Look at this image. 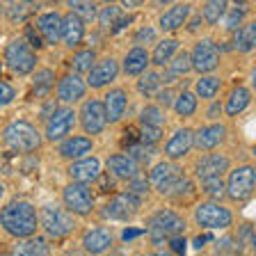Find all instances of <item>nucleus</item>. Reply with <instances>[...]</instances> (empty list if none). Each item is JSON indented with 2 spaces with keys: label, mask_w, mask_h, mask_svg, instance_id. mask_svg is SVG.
Listing matches in <instances>:
<instances>
[{
  "label": "nucleus",
  "mask_w": 256,
  "mask_h": 256,
  "mask_svg": "<svg viewBox=\"0 0 256 256\" xmlns=\"http://www.w3.org/2000/svg\"><path fill=\"white\" fill-rule=\"evenodd\" d=\"M0 222H2L7 234H12L14 238H30L37 231L39 213L37 208L28 202H12L2 208Z\"/></svg>",
  "instance_id": "f257e3e1"
},
{
  "label": "nucleus",
  "mask_w": 256,
  "mask_h": 256,
  "mask_svg": "<svg viewBox=\"0 0 256 256\" xmlns=\"http://www.w3.org/2000/svg\"><path fill=\"white\" fill-rule=\"evenodd\" d=\"M2 140L10 146L12 151H18V154H32L42 146V135L30 122L26 119H16L10 126L5 128L2 133Z\"/></svg>",
  "instance_id": "f03ea898"
},
{
  "label": "nucleus",
  "mask_w": 256,
  "mask_h": 256,
  "mask_svg": "<svg viewBox=\"0 0 256 256\" xmlns=\"http://www.w3.org/2000/svg\"><path fill=\"white\" fill-rule=\"evenodd\" d=\"M183 231H186V220L176 210H170V208L154 213L149 220V238L156 245H160L167 236H178Z\"/></svg>",
  "instance_id": "7ed1b4c3"
},
{
  "label": "nucleus",
  "mask_w": 256,
  "mask_h": 256,
  "mask_svg": "<svg viewBox=\"0 0 256 256\" xmlns=\"http://www.w3.org/2000/svg\"><path fill=\"white\" fill-rule=\"evenodd\" d=\"M5 62L12 74H16V76L32 74L34 66H37L34 48H32L26 39H14V42L7 44V48H5Z\"/></svg>",
  "instance_id": "20e7f679"
},
{
  "label": "nucleus",
  "mask_w": 256,
  "mask_h": 256,
  "mask_svg": "<svg viewBox=\"0 0 256 256\" xmlns=\"http://www.w3.org/2000/svg\"><path fill=\"white\" fill-rule=\"evenodd\" d=\"M62 202L74 215H90L92 208H94V194H92V190H90L87 183L74 181V183H69V186L64 188Z\"/></svg>",
  "instance_id": "39448f33"
},
{
  "label": "nucleus",
  "mask_w": 256,
  "mask_h": 256,
  "mask_svg": "<svg viewBox=\"0 0 256 256\" xmlns=\"http://www.w3.org/2000/svg\"><path fill=\"white\" fill-rule=\"evenodd\" d=\"M39 222L50 238H64L74 231V220L58 206H44L39 210Z\"/></svg>",
  "instance_id": "423d86ee"
},
{
  "label": "nucleus",
  "mask_w": 256,
  "mask_h": 256,
  "mask_svg": "<svg viewBox=\"0 0 256 256\" xmlns=\"http://www.w3.org/2000/svg\"><path fill=\"white\" fill-rule=\"evenodd\" d=\"M194 220H197V224L204 226V229H226L234 222V215H231L229 208H224L213 202H206L197 206Z\"/></svg>",
  "instance_id": "0eeeda50"
},
{
  "label": "nucleus",
  "mask_w": 256,
  "mask_h": 256,
  "mask_svg": "<svg viewBox=\"0 0 256 256\" xmlns=\"http://www.w3.org/2000/svg\"><path fill=\"white\" fill-rule=\"evenodd\" d=\"M140 194L135 192H124V194H117L112 197L110 202L106 204L103 208V218L106 220H112V222H126L135 215V210L140 208Z\"/></svg>",
  "instance_id": "6e6552de"
},
{
  "label": "nucleus",
  "mask_w": 256,
  "mask_h": 256,
  "mask_svg": "<svg viewBox=\"0 0 256 256\" xmlns=\"http://www.w3.org/2000/svg\"><path fill=\"white\" fill-rule=\"evenodd\" d=\"M181 178H183L181 167L174 165V162H167V160L156 162V165L151 167V174H149L151 186H154L158 192H162V194H170Z\"/></svg>",
  "instance_id": "1a4fd4ad"
},
{
  "label": "nucleus",
  "mask_w": 256,
  "mask_h": 256,
  "mask_svg": "<svg viewBox=\"0 0 256 256\" xmlns=\"http://www.w3.org/2000/svg\"><path fill=\"white\" fill-rule=\"evenodd\" d=\"M80 126L85 130L87 135H101L103 128L108 126V112H106V106L101 101H87L80 110Z\"/></svg>",
  "instance_id": "9d476101"
},
{
  "label": "nucleus",
  "mask_w": 256,
  "mask_h": 256,
  "mask_svg": "<svg viewBox=\"0 0 256 256\" xmlns=\"http://www.w3.org/2000/svg\"><path fill=\"white\" fill-rule=\"evenodd\" d=\"M256 188V170L254 167H238L231 172L229 181H226V194L236 202L245 199L247 194H252V190Z\"/></svg>",
  "instance_id": "9b49d317"
},
{
  "label": "nucleus",
  "mask_w": 256,
  "mask_h": 256,
  "mask_svg": "<svg viewBox=\"0 0 256 256\" xmlns=\"http://www.w3.org/2000/svg\"><path fill=\"white\" fill-rule=\"evenodd\" d=\"M220 66V50L210 39H202L192 48V69L199 74H210Z\"/></svg>",
  "instance_id": "f8f14e48"
},
{
  "label": "nucleus",
  "mask_w": 256,
  "mask_h": 256,
  "mask_svg": "<svg viewBox=\"0 0 256 256\" xmlns=\"http://www.w3.org/2000/svg\"><path fill=\"white\" fill-rule=\"evenodd\" d=\"M74 122H76V112L71 110L69 106L58 108L46 124V138L50 140V142H58V140L66 138L69 130L74 128Z\"/></svg>",
  "instance_id": "ddd939ff"
},
{
  "label": "nucleus",
  "mask_w": 256,
  "mask_h": 256,
  "mask_svg": "<svg viewBox=\"0 0 256 256\" xmlns=\"http://www.w3.org/2000/svg\"><path fill=\"white\" fill-rule=\"evenodd\" d=\"M117 76H119V62L112 58H106L101 62H96V66L87 74V85L94 87V90H101V87L110 85Z\"/></svg>",
  "instance_id": "4468645a"
},
{
  "label": "nucleus",
  "mask_w": 256,
  "mask_h": 256,
  "mask_svg": "<svg viewBox=\"0 0 256 256\" xmlns=\"http://www.w3.org/2000/svg\"><path fill=\"white\" fill-rule=\"evenodd\" d=\"M229 170V158L220 154H208L204 158L197 160V178L199 181H206V178H215V176H222L224 172Z\"/></svg>",
  "instance_id": "2eb2a0df"
},
{
  "label": "nucleus",
  "mask_w": 256,
  "mask_h": 256,
  "mask_svg": "<svg viewBox=\"0 0 256 256\" xmlns=\"http://www.w3.org/2000/svg\"><path fill=\"white\" fill-rule=\"evenodd\" d=\"M37 30L48 44H58L60 39H64V16H60L58 12H46L37 18Z\"/></svg>",
  "instance_id": "dca6fc26"
},
{
  "label": "nucleus",
  "mask_w": 256,
  "mask_h": 256,
  "mask_svg": "<svg viewBox=\"0 0 256 256\" xmlns=\"http://www.w3.org/2000/svg\"><path fill=\"white\" fill-rule=\"evenodd\" d=\"M103 172V165L98 158H78L74 160V165L69 167V174L74 181H80V183H92L96 181Z\"/></svg>",
  "instance_id": "f3484780"
},
{
  "label": "nucleus",
  "mask_w": 256,
  "mask_h": 256,
  "mask_svg": "<svg viewBox=\"0 0 256 256\" xmlns=\"http://www.w3.org/2000/svg\"><path fill=\"white\" fill-rule=\"evenodd\" d=\"M85 90H87V82L80 78V74H69L60 80L58 98L62 103H76L85 96Z\"/></svg>",
  "instance_id": "a211bd4d"
},
{
  "label": "nucleus",
  "mask_w": 256,
  "mask_h": 256,
  "mask_svg": "<svg viewBox=\"0 0 256 256\" xmlns=\"http://www.w3.org/2000/svg\"><path fill=\"white\" fill-rule=\"evenodd\" d=\"M112 240H114V236H112V229H108V226H94V229H90L85 236H82V247H85L90 254H103V252L110 250Z\"/></svg>",
  "instance_id": "6ab92c4d"
},
{
  "label": "nucleus",
  "mask_w": 256,
  "mask_h": 256,
  "mask_svg": "<svg viewBox=\"0 0 256 256\" xmlns=\"http://www.w3.org/2000/svg\"><path fill=\"white\" fill-rule=\"evenodd\" d=\"M224 138H226V126L224 124H210V126H204L194 133V146L202 151H213L215 146L222 144Z\"/></svg>",
  "instance_id": "aec40b11"
},
{
  "label": "nucleus",
  "mask_w": 256,
  "mask_h": 256,
  "mask_svg": "<svg viewBox=\"0 0 256 256\" xmlns=\"http://www.w3.org/2000/svg\"><path fill=\"white\" fill-rule=\"evenodd\" d=\"M106 167L112 176H117V178H122V181H133L135 176H138L140 165L128 154H114V156L108 158Z\"/></svg>",
  "instance_id": "412c9836"
},
{
  "label": "nucleus",
  "mask_w": 256,
  "mask_h": 256,
  "mask_svg": "<svg viewBox=\"0 0 256 256\" xmlns=\"http://www.w3.org/2000/svg\"><path fill=\"white\" fill-rule=\"evenodd\" d=\"M192 146H194V133H192L190 128H181V130H176V133L167 140L165 154H167V158H181Z\"/></svg>",
  "instance_id": "4be33fe9"
},
{
  "label": "nucleus",
  "mask_w": 256,
  "mask_h": 256,
  "mask_svg": "<svg viewBox=\"0 0 256 256\" xmlns=\"http://www.w3.org/2000/svg\"><path fill=\"white\" fill-rule=\"evenodd\" d=\"M82 39H85V18H80L78 14L69 12V14L64 16V39L62 42L69 48H76L78 44H82Z\"/></svg>",
  "instance_id": "5701e85b"
},
{
  "label": "nucleus",
  "mask_w": 256,
  "mask_h": 256,
  "mask_svg": "<svg viewBox=\"0 0 256 256\" xmlns=\"http://www.w3.org/2000/svg\"><path fill=\"white\" fill-rule=\"evenodd\" d=\"M50 254V247H48V240L42 236H30V238H23L21 242H16L12 256H48Z\"/></svg>",
  "instance_id": "b1692460"
},
{
  "label": "nucleus",
  "mask_w": 256,
  "mask_h": 256,
  "mask_svg": "<svg viewBox=\"0 0 256 256\" xmlns=\"http://www.w3.org/2000/svg\"><path fill=\"white\" fill-rule=\"evenodd\" d=\"M90 151H92V140L85 138V135H74V138H66L60 144V156L71 160L85 158Z\"/></svg>",
  "instance_id": "393cba45"
},
{
  "label": "nucleus",
  "mask_w": 256,
  "mask_h": 256,
  "mask_svg": "<svg viewBox=\"0 0 256 256\" xmlns=\"http://www.w3.org/2000/svg\"><path fill=\"white\" fill-rule=\"evenodd\" d=\"M106 112H108V122L114 124L124 117V112H126V106H128V98H126V92L124 90H110L106 94Z\"/></svg>",
  "instance_id": "a878e982"
},
{
  "label": "nucleus",
  "mask_w": 256,
  "mask_h": 256,
  "mask_svg": "<svg viewBox=\"0 0 256 256\" xmlns=\"http://www.w3.org/2000/svg\"><path fill=\"white\" fill-rule=\"evenodd\" d=\"M146 64H149V53H146L142 46H135V48H130L126 53V58H124V74L140 76V74H144Z\"/></svg>",
  "instance_id": "bb28decb"
},
{
  "label": "nucleus",
  "mask_w": 256,
  "mask_h": 256,
  "mask_svg": "<svg viewBox=\"0 0 256 256\" xmlns=\"http://www.w3.org/2000/svg\"><path fill=\"white\" fill-rule=\"evenodd\" d=\"M188 16H190V5H172L165 14L160 16V28L165 32L178 30L188 21Z\"/></svg>",
  "instance_id": "cd10ccee"
},
{
  "label": "nucleus",
  "mask_w": 256,
  "mask_h": 256,
  "mask_svg": "<svg viewBox=\"0 0 256 256\" xmlns=\"http://www.w3.org/2000/svg\"><path fill=\"white\" fill-rule=\"evenodd\" d=\"M190 69H192V53L181 50V53H176L174 60L167 64V71H165V76H162V80H165V82H172V80L186 76Z\"/></svg>",
  "instance_id": "c85d7f7f"
},
{
  "label": "nucleus",
  "mask_w": 256,
  "mask_h": 256,
  "mask_svg": "<svg viewBox=\"0 0 256 256\" xmlns=\"http://www.w3.org/2000/svg\"><path fill=\"white\" fill-rule=\"evenodd\" d=\"M234 48L240 53H252L256 48V21L242 26L234 37Z\"/></svg>",
  "instance_id": "c756f323"
},
{
  "label": "nucleus",
  "mask_w": 256,
  "mask_h": 256,
  "mask_svg": "<svg viewBox=\"0 0 256 256\" xmlns=\"http://www.w3.org/2000/svg\"><path fill=\"white\" fill-rule=\"evenodd\" d=\"M176 50H178V42H176V39H162V42L156 44L151 60H154L156 66H167V64L174 60Z\"/></svg>",
  "instance_id": "7c9ffc66"
},
{
  "label": "nucleus",
  "mask_w": 256,
  "mask_h": 256,
  "mask_svg": "<svg viewBox=\"0 0 256 256\" xmlns=\"http://www.w3.org/2000/svg\"><path fill=\"white\" fill-rule=\"evenodd\" d=\"M250 101H252L250 90H247V87H236V90L231 92L229 101H226V114H229V117L240 114V112L250 106Z\"/></svg>",
  "instance_id": "2f4dec72"
},
{
  "label": "nucleus",
  "mask_w": 256,
  "mask_h": 256,
  "mask_svg": "<svg viewBox=\"0 0 256 256\" xmlns=\"http://www.w3.org/2000/svg\"><path fill=\"white\" fill-rule=\"evenodd\" d=\"M165 80H162V76L158 74V71H144L142 78L138 80V92L142 96H156L160 92V85H162Z\"/></svg>",
  "instance_id": "473e14b6"
},
{
  "label": "nucleus",
  "mask_w": 256,
  "mask_h": 256,
  "mask_svg": "<svg viewBox=\"0 0 256 256\" xmlns=\"http://www.w3.org/2000/svg\"><path fill=\"white\" fill-rule=\"evenodd\" d=\"M32 87H34V94H37L39 98L48 96L50 92H53V87H55V76H53V71H50V69H42L39 74H34Z\"/></svg>",
  "instance_id": "72a5a7b5"
},
{
  "label": "nucleus",
  "mask_w": 256,
  "mask_h": 256,
  "mask_svg": "<svg viewBox=\"0 0 256 256\" xmlns=\"http://www.w3.org/2000/svg\"><path fill=\"white\" fill-rule=\"evenodd\" d=\"M174 110L178 117H192L194 110H197V94H192V92H188V90L181 92L174 101Z\"/></svg>",
  "instance_id": "f704fd0d"
},
{
  "label": "nucleus",
  "mask_w": 256,
  "mask_h": 256,
  "mask_svg": "<svg viewBox=\"0 0 256 256\" xmlns=\"http://www.w3.org/2000/svg\"><path fill=\"white\" fill-rule=\"evenodd\" d=\"M222 87V80L215 78V76H202L194 85V92H197L199 98H215V94Z\"/></svg>",
  "instance_id": "c9c22d12"
},
{
  "label": "nucleus",
  "mask_w": 256,
  "mask_h": 256,
  "mask_svg": "<svg viewBox=\"0 0 256 256\" xmlns=\"http://www.w3.org/2000/svg\"><path fill=\"white\" fill-rule=\"evenodd\" d=\"M66 5H69V10L74 14H78L85 21H94L98 16V7H96L94 0H66Z\"/></svg>",
  "instance_id": "e433bc0d"
},
{
  "label": "nucleus",
  "mask_w": 256,
  "mask_h": 256,
  "mask_svg": "<svg viewBox=\"0 0 256 256\" xmlns=\"http://www.w3.org/2000/svg\"><path fill=\"white\" fill-rule=\"evenodd\" d=\"M94 60H96V53L92 50V48L78 50V53L74 55V60H71V64H74V71H76V74H90V71L96 66Z\"/></svg>",
  "instance_id": "4c0bfd02"
},
{
  "label": "nucleus",
  "mask_w": 256,
  "mask_h": 256,
  "mask_svg": "<svg viewBox=\"0 0 256 256\" xmlns=\"http://www.w3.org/2000/svg\"><path fill=\"white\" fill-rule=\"evenodd\" d=\"M226 2L229 0H206V5H204V18H206V23H218L220 18L224 16V12H226Z\"/></svg>",
  "instance_id": "58836bf2"
},
{
  "label": "nucleus",
  "mask_w": 256,
  "mask_h": 256,
  "mask_svg": "<svg viewBox=\"0 0 256 256\" xmlns=\"http://www.w3.org/2000/svg\"><path fill=\"white\" fill-rule=\"evenodd\" d=\"M32 10H34V2H32V0H21V2H18V0H10V10L7 12H10L12 21H21Z\"/></svg>",
  "instance_id": "ea45409f"
},
{
  "label": "nucleus",
  "mask_w": 256,
  "mask_h": 256,
  "mask_svg": "<svg viewBox=\"0 0 256 256\" xmlns=\"http://www.w3.org/2000/svg\"><path fill=\"white\" fill-rule=\"evenodd\" d=\"M151 146L149 144H144V142H140V144H130L128 146V156L138 162V165H149L151 162Z\"/></svg>",
  "instance_id": "a19ab883"
},
{
  "label": "nucleus",
  "mask_w": 256,
  "mask_h": 256,
  "mask_svg": "<svg viewBox=\"0 0 256 256\" xmlns=\"http://www.w3.org/2000/svg\"><path fill=\"white\" fill-rule=\"evenodd\" d=\"M140 140H142L144 144H149V146L158 144L160 140H162V126H151V124H142V128H140Z\"/></svg>",
  "instance_id": "79ce46f5"
},
{
  "label": "nucleus",
  "mask_w": 256,
  "mask_h": 256,
  "mask_svg": "<svg viewBox=\"0 0 256 256\" xmlns=\"http://www.w3.org/2000/svg\"><path fill=\"white\" fill-rule=\"evenodd\" d=\"M140 122L142 124H151V126H162L165 124V114L158 106H146L140 114Z\"/></svg>",
  "instance_id": "37998d69"
},
{
  "label": "nucleus",
  "mask_w": 256,
  "mask_h": 256,
  "mask_svg": "<svg viewBox=\"0 0 256 256\" xmlns=\"http://www.w3.org/2000/svg\"><path fill=\"white\" fill-rule=\"evenodd\" d=\"M204 190L208 192V194H213V197H222L224 192H226V181H224L222 176H215V178H206V181H202Z\"/></svg>",
  "instance_id": "c03bdc74"
},
{
  "label": "nucleus",
  "mask_w": 256,
  "mask_h": 256,
  "mask_svg": "<svg viewBox=\"0 0 256 256\" xmlns=\"http://www.w3.org/2000/svg\"><path fill=\"white\" fill-rule=\"evenodd\" d=\"M242 18H245V7H234V10H229L224 14V28L226 30H236V28H240Z\"/></svg>",
  "instance_id": "a18cd8bd"
},
{
  "label": "nucleus",
  "mask_w": 256,
  "mask_h": 256,
  "mask_svg": "<svg viewBox=\"0 0 256 256\" xmlns=\"http://www.w3.org/2000/svg\"><path fill=\"white\" fill-rule=\"evenodd\" d=\"M122 18V10L119 7H114V5H108L106 10L98 14V21H101V26H106V28H110L112 30V26Z\"/></svg>",
  "instance_id": "49530a36"
},
{
  "label": "nucleus",
  "mask_w": 256,
  "mask_h": 256,
  "mask_svg": "<svg viewBox=\"0 0 256 256\" xmlns=\"http://www.w3.org/2000/svg\"><path fill=\"white\" fill-rule=\"evenodd\" d=\"M149 178H140V176H135L133 181H130V186H128V192H135V194H144V192L149 190Z\"/></svg>",
  "instance_id": "de8ad7c7"
},
{
  "label": "nucleus",
  "mask_w": 256,
  "mask_h": 256,
  "mask_svg": "<svg viewBox=\"0 0 256 256\" xmlns=\"http://www.w3.org/2000/svg\"><path fill=\"white\" fill-rule=\"evenodd\" d=\"M14 96H16V92H14V87H12L10 82H2V85H0V106L12 103L14 101Z\"/></svg>",
  "instance_id": "09e8293b"
},
{
  "label": "nucleus",
  "mask_w": 256,
  "mask_h": 256,
  "mask_svg": "<svg viewBox=\"0 0 256 256\" xmlns=\"http://www.w3.org/2000/svg\"><path fill=\"white\" fill-rule=\"evenodd\" d=\"M156 39V30L154 28H142V30H138L135 32V42L138 44H146V42H154Z\"/></svg>",
  "instance_id": "8fccbe9b"
},
{
  "label": "nucleus",
  "mask_w": 256,
  "mask_h": 256,
  "mask_svg": "<svg viewBox=\"0 0 256 256\" xmlns=\"http://www.w3.org/2000/svg\"><path fill=\"white\" fill-rule=\"evenodd\" d=\"M170 247H172V250H174L178 256H186L188 242H186V238H172V240H170Z\"/></svg>",
  "instance_id": "3c124183"
},
{
  "label": "nucleus",
  "mask_w": 256,
  "mask_h": 256,
  "mask_svg": "<svg viewBox=\"0 0 256 256\" xmlns=\"http://www.w3.org/2000/svg\"><path fill=\"white\" fill-rule=\"evenodd\" d=\"M26 37H28L26 42H28V44H32V48H42V46H44V42L37 37V34H34V28H32V26H28V28H26Z\"/></svg>",
  "instance_id": "603ef678"
},
{
  "label": "nucleus",
  "mask_w": 256,
  "mask_h": 256,
  "mask_svg": "<svg viewBox=\"0 0 256 256\" xmlns=\"http://www.w3.org/2000/svg\"><path fill=\"white\" fill-rule=\"evenodd\" d=\"M142 234H144V229H138V226H130V229H124L122 240H124V242H130V240H135L138 236H142Z\"/></svg>",
  "instance_id": "864d4df0"
},
{
  "label": "nucleus",
  "mask_w": 256,
  "mask_h": 256,
  "mask_svg": "<svg viewBox=\"0 0 256 256\" xmlns=\"http://www.w3.org/2000/svg\"><path fill=\"white\" fill-rule=\"evenodd\" d=\"M156 96H158V101L162 103V106H170V103L174 101V94H172V90H170V87H167V90H160Z\"/></svg>",
  "instance_id": "5fc2aeb1"
},
{
  "label": "nucleus",
  "mask_w": 256,
  "mask_h": 256,
  "mask_svg": "<svg viewBox=\"0 0 256 256\" xmlns=\"http://www.w3.org/2000/svg\"><path fill=\"white\" fill-rule=\"evenodd\" d=\"M128 23H130V16H122V18H119V21L112 26V34H119V32H122L124 28L128 26Z\"/></svg>",
  "instance_id": "6e6d98bb"
},
{
  "label": "nucleus",
  "mask_w": 256,
  "mask_h": 256,
  "mask_svg": "<svg viewBox=\"0 0 256 256\" xmlns=\"http://www.w3.org/2000/svg\"><path fill=\"white\" fill-rule=\"evenodd\" d=\"M210 238H213V236H210V234H204V236H199V238L194 240V247H197V250H199V247H202V245H206V242H208V240H210Z\"/></svg>",
  "instance_id": "4d7b16f0"
},
{
  "label": "nucleus",
  "mask_w": 256,
  "mask_h": 256,
  "mask_svg": "<svg viewBox=\"0 0 256 256\" xmlns=\"http://www.w3.org/2000/svg\"><path fill=\"white\" fill-rule=\"evenodd\" d=\"M124 7H128V10H135V7L144 5V0H122Z\"/></svg>",
  "instance_id": "13d9d810"
},
{
  "label": "nucleus",
  "mask_w": 256,
  "mask_h": 256,
  "mask_svg": "<svg viewBox=\"0 0 256 256\" xmlns=\"http://www.w3.org/2000/svg\"><path fill=\"white\" fill-rule=\"evenodd\" d=\"M220 110H222V106H220V103H215V106L210 108V112H208V114H210V117H218Z\"/></svg>",
  "instance_id": "bf43d9fd"
},
{
  "label": "nucleus",
  "mask_w": 256,
  "mask_h": 256,
  "mask_svg": "<svg viewBox=\"0 0 256 256\" xmlns=\"http://www.w3.org/2000/svg\"><path fill=\"white\" fill-rule=\"evenodd\" d=\"M170 2H174V0H156V5H170Z\"/></svg>",
  "instance_id": "052dcab7"
},
{
  "label": "nucleus",
  "mask_w": 256,
  "mask_h": 256,
  "mask_svg": "<svg viewBox=\"0 0 256 256\" xmlns=\"http://www.w3.org/2000/svg\"><path fill=\"white\" fill-rule=\"evenodd\" d=\"M146 256H170V254H162V252H154V254H146Z\"/></svg>",
  "instance_id": "680f3d73"
},
{
  "label": "nucleus",
  "mask_w": 256,
  "mask_h": 256,
  "mask_svg": "<svg viewBox=\"0 0 256 256\" xmlns=\"http://www.w3.org/2000/svg\"><path fill=\"white\" fill-rule=\"evenodd\" d=\"M110 256H128V254H124V252H112Z\"/></svg>",
  "instance_id": "e2e57ef3"
},
{
  "label": "nucleus",
  "mask_w": 256,
  "mask_h": 256,
  "mask_svg": "<svg viewBox=\"0 0 256 256\" xmlns=\"http://www.w3.org/2000/svg\"><path fill=\"white\" fill-rule=\"evenodd\" d=\"M101 2H106V5H112V2H114V0H101Z\"/></svg>",
  "instance_id": "0e129e2a"
},
{
  "label": "nucleus",
  "mask_w": 256,
  "mask_h": 256,
  "mask_svg": "<svg viewBox=\"0 0 256 256\" xmlns=\"http://www.w3.org/2000/svg\"><path fill=\"white\" fill-rule=\"evenodd\" d=\"M252 82H254V85H256V71H254V78H252Z\"/></svg>",
  "instance_id": "69168bd1"
},
{
  "label": "nucleus",
  "mask_w": 256,
  "mask_h": 256,
  "mask_svg": "<svg viewBox=\"0 0 256 256\" xmlns=\"http://www.w3.org/2000/svg\"><path fill=\"white\" fill-rule=\"evenodd\" d=\"M254 252H256V236H254Z\"/></svg>",
  "instance_id": "338daca9"
},
{
  "label": "nucleus",
  "mask_w": 256,
  "mask_h": 256,
  "mask_svg": "<svg viewBox=\"0 0 256 256\" xmlns=\"http://www.w3.org/2000/svg\"><path fill=\"white\" fill-rule=\"evenodd\" d=\"M254 156H256V146H254Z\"/></svg>",
  "instance_id": "774afa93"
}]
</instances>
